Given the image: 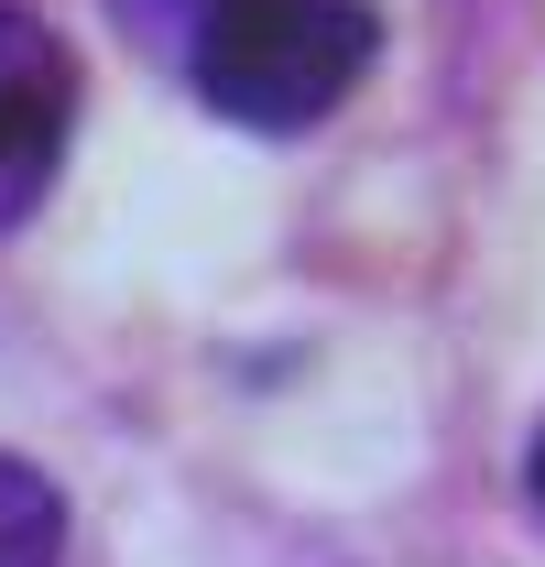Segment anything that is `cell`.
I'll use <instances>...</instances> for the list:
<instances>
[{
  "instance_id": "4",
  "label": "cell",
  "mask_w": 545,
  "mask_h": 567,
  "mask_svg": "<svg viewBox=\"0 0 545 567\" xmlns=\"http://www.w3.org/2000/svg\"><path fill=\"white\" fill-rule=\"evenodd\" d=\"M524 492L545 502V425H535V447H524Z\"/></svg>"
},
{
  "instance_id": "3",
  "label": "cell",
  "mask_w": 545,
  "mask_h": 567,
  "mask_svg": "<svg viewBox=\"0 0 545 567\" xmlns=\"http://www.w3.org/2000/svg\"><path fill=\"white\" fill-rule=\"evenodd\" d=\"M66 557V492L0 447V567H55Z\"/></svg>"
},
{
  "instance_id": "2",
  "label": "cell",
  "mask_w": 545,
  "mask_h": 567,
  "mask_svg": "<svg viewBox=\"0 0 545 567\" xmlns=\"http://www.w3.org/2000/svg\"><path fill=\"white\" fill-rule=\"evenodd\" d=\"M76 142V55L66 33L22 0H0V229L44 208L55 164Z\"/></svg>"
},
{
  "instance_id": "1",
  "label": "cell",
  "mask_w": 545,
  "mask_h": 567,
  "mask_svg": "<svg viewBox=\"0 0 545 567\" xmlns=\"http://www.w3.org/2000/svg\"><path fill=\"white\" fill-rule=\"evenodd\" d=\"M382 55L371 0H207L186 76L240 132H317Z\"/></svg>"
}]
</instances>
